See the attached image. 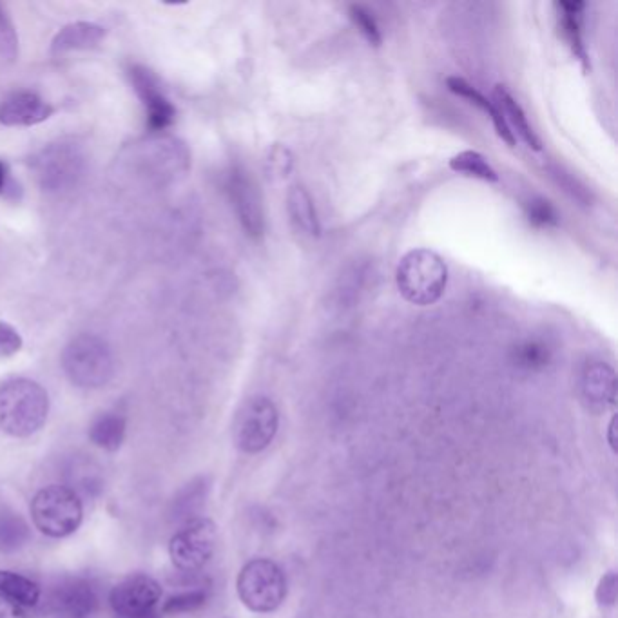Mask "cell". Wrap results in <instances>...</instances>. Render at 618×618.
Here are the masks:
<instances>
[{
	"mask_svg": "<svg viewBox=\"0 0 618 618\" xmlns=\"http://www.w3.org/2000/svg\"><path fill=\"white\" fill-rule=\"evenodd\" d=\"M49 414V396L37 381L15 377L0 385V430L13 437L37 434Z\"/></svg>",
	"mask_w": 618,
	"mask_h": 618,
	"instance_id": "cell-1",
	"label": "cell"
},
{
	"mask_svg": "<svg viewBox=\"0 0 618 618\" xmlns=\"http://www.w3.org/2000/svg\"><path fill=\"white\" fill-rule=\"evenodd\" d=\"M396 285L408 303L430 307L445 296L448 265L437 252L412 249L397 263Z\"/></svg>",
	"mask_w": 618,
	"mask_h": 618,
	"instance_id": "cell-2",
	"label": "cell"
},
{
	"mask_svg": "<svg viewBox=\"0 0 618 618\" xmlns=\"http://www.w3.org/2000/svg\"><path fill=\"white\" fill-rule=\"evenodd\" d=\"M62 368L75 387L102 388L115 374L113 350L100 336L80 334L64 348Z\"/></svg>",
	"mask_w": 618,
	"mask_h": 618,
	"instance_id": "cell-3",
	"label": "cell"
},
{
	"mask_svg": "<svg viewBox=\"0 0 618 618\" xmlns=\"http://www.w3.org/2000/svg\"><path fill=\"white\" fill-rule=\"evenodd\" d=\"M31 171L44 191H71L84 178L86 155L75 142H55L31 158Z\"/></svg>",
	"mask_w": 618,
	"mask_h": 618,
	"instance_id": "cell-4",
	"label": "cell"
},
{
	"mask_svg": "<svg viewBox=\"0 0 618 618\" xmlns=\"http://www.w3.org/2000/svg\"><path fill=\"white\" fill-rule=\"evenodd\" d=\"M31 517L44 535L53 539L68 537L77 532L84 517L82 499L66 486L51 484L33 497Z\"/></svg>",
	"mask_w": 618,
	"mask_h": 618,
	"instance_id": "cell-5",
	"label": "cell"
},
{
	"mask_svg": "<svg viewBox=\"0 0 618 618\" xmlns=\"http://www.w3.org/2000/svg\"><path fill=\"white\" fill-rule=\"evenodd\" d=\"M238 597L254 613H272L287 599V577L271 559H252L238 575Z\"/></svg>",
	"mask_w": 618,
	"mask_h": 618,
	"instance_id": "cell-6",
	"label": "cell"
},
{
	"mask_svg": "<svg viewBox=\"0 0 618 618\" xmlns=\"http://www.w3.org/2000/svg\"><path fill=\"white\" fill-rule=\"evenodd\" d=\"M280 412L274 401L265 396H254L243 403L238 410L232 439L238 450L243 454H260L271 445L278 434Z\"/></svg>",
	"mask_w": 618,
	"mask_h": 618,
	"instance_id": "cell-7",
	"label": "cell"
},
{
	"mask_svg": "<svg viewBox=\"0 0 618 618\" xmlns=\"http://www.w3.org/2000/svg\"><path fill=\"white\" fill-rule=\"evenodd\" d=\"M218 532L211 519L196 517L185 522L180 532L169 542V555L174 566L185 573H196L213 559Z\"/></svg>",
	"mask_w": 618,
	"mask_h": 618,
	"instance_id": "cell-8",
	"label": "cell"
},
{
	"mask_svg": "<svg viewBox=\"0 0 618 618\" xmlns=\"http://www.w3.org/2000/svg\"><path fill=\"white\" fill-rule=\"evenodd\" d=\"M225 191L245 234L254 240L261 238L267 229L265 209L260 187L252 180L251 174L240 165H234L225 176Z\"/></svg>",
	"mask_w": 618,
	"mask_h": 618,
	"instance_id": "cell-9",
	"label": "cell"
},
{
	"mask_svg": "<svg viewBox=\"0 0 618 618\" xmlns=\"http://www.w3.org/2000/svg\"><path fill=\"white\" fill-rule=\"evenodd\" d=\"M162 597V588L147 575H131L116 584L109 604L120 618H145L158 611L156 606Z\"/></svg>",
	"mask_w": 618,
	"mask_h": 618,
	"instance_id": "cell-10",
	"label": "cell"
},
{
	"mask_svg": "<svg viewBox=\"0 0 618 618\" xmlns=\"http://www.w3.org/2000/svg\"><path fill=\"white\" fill-rule=\"evenodd\" d=\"M129 78L138 98L142 100L147 115V126L151 131H165L176 120V107L167 98L160 80L145 66L133 64L129 68Z\"/></svg>",
	"mask_w": 618,
	"mask_h": 618,
	"instance_id": "cell-11",
	"label": "cell"
},
{
	"mask_svg": "<svg viewBox=\"0 0 618 618\" xmlns=\"http://www.w3.org/2000/svg\"><path fill=\"white\" fill-rule=\"evenodd\" d=\"M48 606L60 617L84 618L98 606V595L86 579H62L48 595Z\"/></svg>",
	"mask_w": 618,
	"mask_h": 618,
	"instance_id": "cell-12",
	"label": "cell"
},
{
	"mask_svg": "<svg viewBox=\"0 0 618 618\" xmlns=\"http://www.w3.org/2000/svg\"><path fill=\"white\" fill-rule=\"evenodd\" d=\"M55 107L31 91L11 93L0 102V124L8 127L37 126L49 120Z\"/></svg>",
	"mask_w": 618,
	"mask_h": 618,
	"instance_id": "cell-13",
	"label": "cell"
},
{
	"mask_svg": "<svg viewBox=\"0 0 618 618\" xmlns=\"http://www.w3.org/2000/svg\"><path fill=\"white\" fill-rule=\"evenodd\" d=\"M580 388L584 401L595 410L617 403V374L604 361H591L586 365L580 379Z\"/></svg>",
	"mask_w": 618,
	"mask_h": 618,
	"instance_id": "cell-14",
	"label": "cell"
},
{
	"mask_svg": "<svg viewBox=\"0 0 618 618\" xmlns=\"http://www.w3.org/2000/svg\"><path fill=\"white\" fill-rule=\"evenodd\" d=\"M493 104L499 107L506 126L510 127L513 136H519L524 144L533 151H542L541 138L533 131L528 116L524 113L521 104L513 98L512 93L504 86H495L493 89Z\"/></svg>",
	"mask_w": 618,
	"mask_h": 618,
	"instance_id": "cell-15",
	"label": "cell"
},
{
	"mask_svg": "<svg viewBox=\"0 0 618 618\" xmlns=\"http://www.w3.org/2000/svg\"><path fill=\"white\" fill-rule=\"evenodd\" d=\"M557 15H559V29L562 37L568 42L575 58H579L584 71H590V57L588 49L582 37V13L586 10L584 2H557Z\"/></svg>",
	"mask_w": 618,
	"mask_h": 618,
	"instance_id": "cell-16",
	"label": "cell"
},
{
	"mask_svg": "<svg viewBox=\"0 0 618 618\" xmlns=\"http://www.w3.org/2000/svg\"><path fill=\"white\" fill-rule=\"evenodd\" d=\"M106 28L93 22H71L58 31L51 42L53 55H64L69 51H84L97 48L106 39Z\"/></svg>",
	"mask_w": 618,
	"mask_h": 618,
	"instance_id": "cell-17",
	"label": "cell"
},
{
	"mask_svg": "<svg viewBox=\"0 0 618 618\" xmlns=\"http://www.w3.org/2000/svg\"><path fill=\"white\" fill-rule=\"evenodd\" d=\"M287 214L296 231L309 238L321 236V222L316 211V203L303 185L296 184L290 187L287 193Z\"/></svg>",
	"mask_w": 618,
	"mask_h": 618,
	"instance_id": "cell-18",
	"label": "cell"
},
{
	"mask_svg": "<svg viewBox=\"0 0 618 618\" xmlns=\"http://www.w3.org/2000/svg\"><path fill=\"white\" fill-rule=\"evenodd\" d=\"M446 87H448L454 95H457V97L464 98V100H468L470 104H474V106L479 107V109H483L484 113L490 116L493 127H495V133L503 140L504 144H508L510 147L515 145L517 138L513 136L510 127L506 126L503 115H501L499 107L493 104V100L484 97L483 93H481L477 87L472 86L470 82H466L463 77L446 78Z\"/></svg>",
	"mask_w": 618,
	"mask_h": 618,
	"instance_id": "cell-19",
	"label": "cell"
},
{
	"mask_svg": "<svg viewBox=\"0 0 618 618\" xmlns=\"http://www.w3.org/2000/svg\"><path fill=\"white\" fill-rule=\"evenodd\" d=\"M66 488L77 493L78 497H97L104 488V475L93 459L86 455L73 457L64 468Z\"/></svg>",
	"mask_w": 618,
	"mask_h": 618,
	"instance_id": "cell-20",
	"label": "cell"
},
{
	"mask_svg": "<svg viewBox=\"0 0 618 618\" xmlns=\"http://www.w3.org/2000/svg\"><path fill=\"white\" fill-rule=\"evenodd\" d=\"M126 430V417L116 412H106L93 421V425L89 428V439L98 448L115 452L124 443Z\"/></svg>",
	"mask_w": 618,
	"mask_h": 618,
	"instance_id": "cell-21",
	"label": "cell"
},
{
	"mask_svg": "<svg viewBox=\"0 0 618 618\" xmlns=\"http://www.w3.org/2000/svg\"><path fill=\"white\" fill-rule=\"evenodd\" d=\"M209 488L211 486L207 477H198L191 483L185 484L171 504V517L174 521L189 522L196 519L194 515L202 510Z\"/></svg>",
	"mask_w": 618,
	"mask_h": 618,
	"instance_id": "cell-22",
	"label": "cell"
},
{
	"mask_svg": "<svg viewBox=\"0 0 618 618\" xmlns=\"http://www.w3.org/2000/svg\"><path fill=\"white\" fill-rule=\"evenodd\" d=\"M0 595L20 604L22 608H35L40 602L39 584L13 571L0 570Z\"/></svg>",
	"mask_w": 618,
	"mask_h": 618,
	"instance_id": "cell-23",
	"label": "cell"
},
{
	"mask_svg": "<svg viewBox=\"0 0 618 618\" xmlns=\"http://www.w3.org/2000/svg\"><path fill=\"white\" fill-rule=\"evenodd\" d=\"M31 539V530L28 522L20 513L13 512L10 508L0 510V551L13 553L24 548Z\"/></svg>",
	"mask_w": 618,
	"mask_h": 618,
	"instance_id": "cell-24",
	"label": "cell"
},
{
	"mask_svg": "<svg viewBox=\"0 0 618 618\" xmlns=\"http://www.w3.org/2000/svg\"><path fill=\"white\" fill-rule=\"evenodd\" d=\"M448 165L454 173L464 174V176L490 182V184L499 182L497 171L486 160V156L477 153V151H461V153L450 158Z\"/></svg>",
	"mask_w": 618,
	"mask_h": 618,
	"instance_id": "cell-25",
	"label": "cell"
},
{
	"mask_svg": "<svg viewBox=\"0 0 618 618\" xmlns=\"http://www.w3.org/2000/svg\"><path fill=\"white\" fill-rule=\"evenodd\" d=\"M348 13H350L352 22L356 24V28L361 31V35L368 40V44L381 46L383 35H381V29H379L374 13L368 10L367 6H363V4H352L348 8Z\"/></svg>",
	"mask_w": 618,
	"mask_h": 618,
	"instance_id": "cell-26",
	"label": "cell"
},
{
	"mask_svg": "<svg viewBox=\"0 0 618 618\" xmlns=\"http://www.w3.org/2000/svg\"><path fill=\"white\" fill-rule=\"evenodd\" d=\"M19 57V35L10 13L0 4V58L13 62Z\"/></svg>",
	"mask_w": 618,
	"mask_h": 618,
	"instance_id": "cell-27",
	"label": "cell"
},
{
	"mask_svg": "<svg viewBox=\"0 0 618 618\" xmlns=\"http://www.w3.org/2000/svg\"><path fill=\"white\" fill-rule=\"evenodd\" d=\"M209 599L207 590H191L178 593L167 600L162 608V615H178V613H191L205 606Z\"/></svg>",
	"mask_w": 618,
	"mask_h": 618,
	"instance_id": "cell-28",
	"label": "cell"
},
{
	"mask_svg": "<svg viewBox=\"0 0 618 618\" xmlns=\"http://www.w3.org/2000/svg\"><path fill=\"white\" fill-rule=\"evenodd\" d=\"M526 216H528L530 225H533L535 229H550L561 222L557 209L548 200H542V198H535L526 205Z\"/></svg>",
	"mask_w": 618,
	"mask_h": 618,
	"instance_id": "cell-29",
	"label": "cell"
},
{
	"mask_svg": "<svg viewBox=\"0 0 618 618\" xmlns=\"http://www.w3.org/2000/svg\"><path fill=\"white\" fill-rule=\"evenodd\" d=\"M550 361V350L541 343L530 341L517 348V363L528 370L542 368Z\"/></svg>",
	"mask_w": 618,
	"mask_h": 618,
	"instance_id": "cell-30",
	"label": "cell"
},
{
	"mask_svg": "<svg viewBox=\"0 0 618 618\" xmlns=\"http://www.w3.org/2000/svg\"><path fill=\"white\" fill-rule=\"evenodd\" d=\"M22 348V338L19 330L11 327L10 323L0 321V359L11 358Z\"/></svg>",
	"mask_w": 618,
	"mask_h": 618,
	"instance_id": "cell-31",
	"label": "cell"
},
{
	"mask_svg": "<svg viewBox=\"0 0 618 618\" xmlns=\"http://www.w3.org/2000/svg\"><path fill=\"white\" fill-rule=\"evenodd\" d=\"M618 595V579L615 571H609L608 575H604L599 582L597 588V602L602 608H611L615 606Z\"/></svg>",
	"mask_w": 618,
	"mask_h": 618,
	"instance_id": "cell-32",
	"label": "cell"
},
{
	"mask_svg": "<svg viewBox=\"0 0 618 618\" xmlns=\"http://www.w3.org/2000/svg\"><path fill=\"white\" fill-rule=\"evenodd\" d=\"M269 164H271L274 171H278L280 176H287V174L290 173V169H292L294 160H292V155H290V151L287 147H280V145H278V147H274V151H272Z\"/></svg>",
	"mask_w": 618,
	"mask_h": 618,
	"instance_id": "cell-33",
	"label": "cell"
},
{
	"mask_svg": "<svg viewBox=\"0 0 618 618\" xmlns=\"http://www.w3.org/2000/svg\"><path fill=\"white\" fill-rule=\"evenodd\" d=\"M0 618H28V615H26V608L0 595Z\"/></svg>",
	"mask_w": 618,
	"mask_h": 618,
	"instance_id": "cell-34",
	"label": "cell"
},
{
	"mask_svg": "<svg viewBox=\"0 0 618 618\" xmlns=\"http://www.w3.org/2000/svg\"><path fill=\"white\" fill-rule=\"evenodd\" d=\"M8 187V165L0 162V194L6 191Z\"/></svg>",
	"mask_w": 618,
	"mask_h": 618,
	"instance_id": "cell-35",
	"label": "cell"
},
{
	"mask_svg": "<svg viewBox=\"0 0 618 618\" xmlns=\"http://www.w3.org/2000/svg\"><path fill=\"white\" fill-rule=\"evenodd\" d=\"M615 425H617V416H613L611 423H609V445H611V450H613V452H617V443H615Z\"/></svg>",
	"mask_w": 618,
	"mask_h": 618,
	"instance_id": "cell-36",
	"label": "cell"
}]
</instances>
